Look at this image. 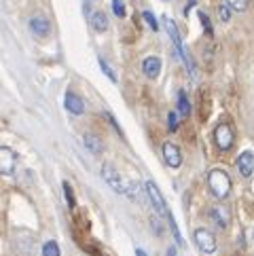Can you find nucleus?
<instances>
[{"label":"nucleus","instance_id":"20e7f679","mask_svg":"<svg viewBox=\"0 0 254 256\" xmlns=\"http://www.w3.org/2000/svg\"><path fill=\"white\" fill-rule=\"evenodd\" d=\"M146 193H148V199H150L152 208H155V212H157V214H161V216H166V214H168L166 199H163L161 190L157 188V184H155L152 180H148V182H146Z\"/></svg>","mask_w":254,"mask_h":256},{"label":"nucleus","instance_id":"4be33fe9","mask_svg":"<svg viewBox=\"0 0 254 256\" xmlns=\"http://www.w3.org/2000/svg\"><path fill=\"white\" fill-rule=\"evenodd\" d=\"M226 4H229L233 11H246L248 0H226Z\"/></svg>","mask_w":254,"mask_h":256},{"label":"nucleus","instance_id":"2eb2a0df","mask_svg":"<svg viewBox=\"0 0 254 256\" xmlns=\"http://www.w3.org/2000/svg\"><path fill=\"white\" fill-rule=\"evenodd\" d=\"M85 146H87V148L92 150L94 154H98V152H102V150H104L102 140H100L98 136H92V134H87V136H85Z\"/></svg>","mask_w":254,"mask_h":256},{"label":"nucleus","instance_id":"bb28decb","mask_svg":"<svg viewBox=\"0 0 254 256\" xmlns=\"http://www.w3.org/2000/svg\"><path fill=\"white\" fill-rule=\"evenodd\" d=\"M136 256H148V254L144 252V250H140V248H138V250H136Z\"/></svg>","mask_w":254,"mask_h":256},{"label":"nucleus","instance_id":"f3484780","mask_svg":"<svg viewBox=\"0 0 254 256\" xmlns=\"http://www.w3.org/2000/svg\"><path fill=\"white\" fill-rule=\"evenodd\" d=\"M98 64H100V68H102V72H104V74H106L108 78H110L112 83H116V74H114V70H112L110 66H108V64H106V60H104V58H98Z\"/></svg>","mask_w":254,"mask_h":256},{"label":"nucleus","instance_id":"6ab92c4d","mask_svg":"<svg viewBox=\"0 0 254 256\" xmlns=\"http://www.w3.org/2000/svg\"><path fill=\"white\" fill-rule=\"evenodd\" d=\"M112 13L119 17V20H123L125 17V2L123 0H112Z\"/></svg>","mask_w":254,"mask_h":256},{"label":"nucleus","instance_id":"f8f14e48","mask_svg":"<svg viewBox=\"0 0 254 256\" xmlns=\"http://www.w3.org/2000/svg\"><path fill=\"white\" fill-rule=\"evenodd\" d=\"M142 72L146 74L148 78H157L159 76V72H161V60L155 58V56H150L142 62Z\"/></svg>","mask_w":254,"mask_h":256},{"label":"nucleus","instance_id":"a211bd4d","mask_svg":"<svg viewBox=\"0 0 254 256\" xmlns=\"http://www.w3.org/2000/svg\"><path fill=\"white\" fill-rule=\"evenodd\" d=\"M42 256H60V248L56 242H47L42 246Z\"/></svg>","mask_w":254,"mask_h":256},{"label":"nucleus","instance_id":"dca6fc26","mask_svg":"<svg viewBox=\"0 0 254 256\" xmlns=\"http://www.w3.org/2000/svg\"><path fill=\"white\" fill-rule=\"evenodd\" d=\"M178 114L182 118H186L190 114V104H188V98H186L184 91H180L178 94Z\"/></svg>","mask_w":254,"mask_h":256},{"label":"nucleus","instance_id":"412c9836","mask_svg":"<svg viewBox=\"0 0 254 256\" xmlns=\"http://www.w3.org/2000/svg\"><path fill=\"white\" fill-rule=\"evenodd\" d=\"M142 17H144V22H146V24L150 26V30H155V32L159 30V24H157V20H155V15H152L150 11H144V13H142Z\"/></svg>","mask_w":254,"mask_h":256},{"label":"nucleus","instance_id":"a878e982","mask_svg":"<svg viewBox=\"0 0 254 256\" xmlns=\"http://www.w3.org/2000/svg\"><path fill=\"white\" fill-rule=\"evenodd\" d=\"M168 121H170V132H176L178 130V116H176V112H170V116H168Z\"/></svg>","mask_w":254,"mask_h":256},{"label":"nucleus","instance_id":"9b49d317","mask_svg":"<svg viewBox=\"0 0 254 256\" xmlns=\"http://www.w3.org/2000/svg\"><path fill=\"white\" fill-rule=\"evenodd\" d=\"M210 216H212V220L218 224L220 228H226V226H229L231 214H229V210H226L224 206H214V208L210 210Z\"/></svg>","mask_w":254,"mask_h":256},{"label":"nucleus","instance_id":"f257e3e1","mask_svg":"<svg viewBox=\"0 0 254 256\" xmlns=\"http://www.w3.org/2000/svg\"><path fill=\"white\" fill-rule=\"evenodd\" d=\"M102 178L106 180V184L110 186L114 193H121V195H127V197H136V184L132 182H127L119 176V172H116L110 163H104L102 168Z\"/></svg>","mask_w":254,"mask_h":256},{"label":"nucleus","instance_id":"423d86ee","mask_svg":"<svg viewBox=\"0 0 254 256\" xmlns=\"http://www.w3.org/2000/svg\"><path fill=\"white\" fill-rule=\"evenodd\" d=\"M15 166H17V157L11 148L6 146H0V174L2 176H11L15 172Z\"/></svg>","mask_w":254,"mask_h":256},{"label":"nucleus","instance_id":"6e6552de","mask_svg":"<svg viewBox=\"0 0 254 256\" xmlns=\"http://www.w3.org/2000/svg\"><path fill=\"white\" fill-rule=\"evenodd\" d=\"M30 30H32V34L36 36V38H47L49 32H51V24H49L47 17L34 15L30 20Z\"/></svg>","mask_w":254,"mask_h":256},{"label":"nucleus","instance_id":"7ed1b4c3","mask_svg":"<svg viewBox=\"0 0 254 256\" xmlns=\"http://www.w3.org/2000/svg\"><path fill=\"white\" fill-rule=\"evenodd\" d=\"M193 237H195L197 248L204 254H214L216 252V237L208 231V228H197V231L193 233Z\"/></svg>","mask_w":254,"mask_h":256},{"label":"nucleus","instance_id":"aec40b11","mask_svg":"<svg viewBox=\"0 0 254 256\" xmlns=\"http://www.w3.org/2000/svg\"><path fill=\"white\" fill-rule=\"evenodd\" d=\"M168 218H170V226H172V233H174V237H176V244L178 246H182L184 242H182V235H180V231H178V226H176V220L172 218V214L168 212Z\"/></svg>","mask_w":254,"mask_h":256},{"label":"nucleus","instance_id":"5701e85b","mask_svg":"<svg viewBox=\"0 0 254 256\" xmlns=\"http://www.w3.org/2000/svg\"><path fill=\"white\" fill-rule=\"evenodd\" d=\"M64 195H66V201H68V208H74V197H72V188L68 182H64Z\"/></svg>","mask_w":254,"mask_h":256},{"label":"nucleus","instance_id":"9d476101","mask_svg":"<svg viewBox=\"0 0 254 256\" xmlns=\"http://www.w3.org/2000/svg\"><path fill=\"white\" fill-rule=\"evenodd\" d=\"M64 104H66V108L72 114H83L85 112V102L74 94V91H68L66 98H64Z\"/></svg>","mask_w":254,"mask_h":256},{"label":"nucleus","instance_id":"cd10ccee","mask_svg":"<svg viewBox=\"0 0 254 256\" xmlns=\"http://www.w3.org/2000/svg\"><path fill=\"white\" fill-rule=\"evenodd\" d=\"M168 256H176V250H174V248H170V250H168Z\"/></svg>","mask_w":254,"mask_h":256},{"label":"nucleus","instance_id":"39448f33","mask_svg":"<svg viewBox=\"0 0 254 256\" xmlns=\"http://www.w3.org/2000/svg\"><path fill=\"white\" fill-rule=\"evenodd\" d=\"M214 142L220 150H229L233 146V130L226 123H220L218 127L214 130Z\"/></svg>","mask_w":254,"mask_h":256},{"label":"nucleus","instance_id":"1a4fd4ad","mask_svg":"<svg viewBox=\"0 0 254 256\" xmlns=\"http://www.w3.org/2000/svg\"><path fill=\"white\" fill-rule=\"evenodd\" d=\"M238 170L244 178H250L252 174H254V152L250 150H244L240 154V159H238Z\"/></svg>","mask_w":254,"mask_h":256},{"label":"nucleus","instance_id":"f03ea898","mask_svg":"<svg viewBox=\"0 0 254 256\" xmlns=\"http://www.w3.org/2000/svg\"><path fill=\"white\" fill-rule=\"evenodd\" d=\"M208 186H210V193L216 199H224L231 193V178L229 174L222 170H212L208 174Z\"/></svg>","mask_w":254,"mask_h":256},{"label":"nucleus","instance_id":"ddd939ff","mask_svg":"<svg viewBox=\"0 0 254 256\" xmlns=\"http://www.w3.org/2000/svg\"><path fill=\"white\" fill-rule=\"evenodd\" d=\"M89 22H92L96 32H106L108 30V17L102 11H94L92 15H89Z\"/></svg>","mask_w":254,"mask_h":256},{"label":"nucleus","instance_id":"4468645a","mask_svg":"<svg viewBox=\"0 0 254 256\" xmlns=\"http://www.w3.org/2000/svg\"><path fill=\"white\" fill-rule=\"evenodd\" d=\"M163 24H166V30H168V34H170V38L174 40V44H176V51H178V49H182L184 44H182V40H180V34H178V28H176L174 20L166 17V20H163Z\"/></svg>","mask_w":254,"mask_h":256},{"label":"nucleus","instance_id":"393cba45","mask_svg":"<svg viewBox=\"0 0 254 256\" xmlns=\"http://www.w3.org/2000/svg\"><path fill=\"white\" fill-rule=\"evenodd\" d=\"M199 20H202V24H204V30H206V34H210V36H212V24H210V20H208V15L199 11Z\"/></svg>","mask_w":254,"mask_h":256},{"label":"nucleus","instance_id":"0eeeda50","mask_svg":"<svg viewBox=\"0 0 254 256\" xmlns=\"http://www.w3.org/2000/svg\"><path fill=\"white\" fill-rule=\"evenodd\" d=\"M163 159H166V163L170 168H180L182 166V152H180L178 146L172 144V142L163 144Z\"/></svg>","mask_w":254,"mask_h":256},{"label":"nucleus","instance_id":"b1692460","mask_svg":"<svg viewBox=\"0 0 254 256\" xmlns=\"http://www.w3.org/2000/svg\"><path fill=\"white\" fill-rule=\"evenodd\" d=\"M218 13H220V20H222V22H229V20H231V6H229V4H220Z\"/></svg>","mask_w":254,"mask_h":256}]
</instances>
